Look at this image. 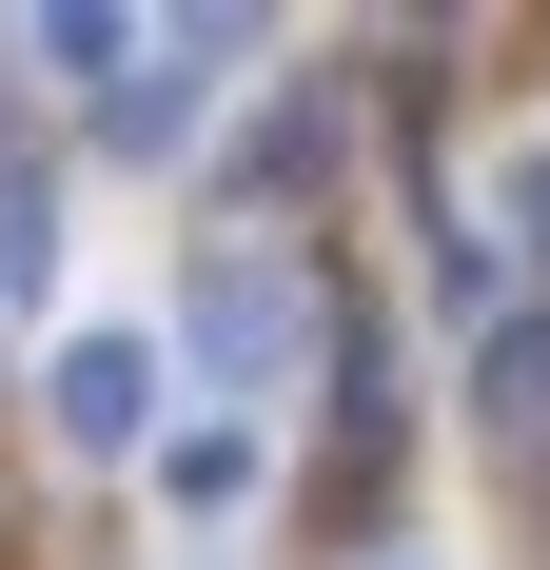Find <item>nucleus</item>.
Returning <instances> with one entry per match:
<instances>
[{"mask_svg":"<svg viewBox=\"0 0 550 570\" xmlns=\"http://www.w3.org/2000/svg\"><path fill=\"white\" fill-rule=\"evenodd\" d=\"M40 413H59V453H158V413H177V335H158V315H79Z\"/></svg>","mask_w":550,"mask_h":570,"instance_id":"f257e3e1","label":"nucleus"},{"mask_svg":"<svg viewBox=\"0 0 550 570\" xmlns=\"http://www.w3.org/2000/svg\"><path fill=\"white\" fill-rule=\"evenodd\" d=\"M256 472H275L256 413H197V433H158V512H177V531H236V512H256Z\"/></svg>","mask_w":550,"mask_h":570,"instance_id":"7ed1b4c3","label":"nucleus"},{"mask_svg":"<svg viewBox=\"0 0 550 570\" xmlns=\"http://www.w3.org/2000/svg\"><path fill=\"white\" fill-rule=\"evenodd\" d=\"M275 354H295V276H275V256H236V276L197 295V374H217V413H275V394H256Z\"/></svg>","mask_w":550,"mask_h":570,"instance_id":"f03ea898","label":"nucleus"},{"mask_svg":"<svg viewBox=\"0 0 550 570\" xmlns=\"http://www.w3.org/2000/svg\"><path fill=\"white\" fill-rule=\"evenodd\" d=\"M197 59H217V20H197V40H138V79L99 99V138H118V158H177V138H197V99H217Z\"/></svg>","mask_w":550,"mask_h":570,"instance_id":"20e7f679","label":"nucleus"},{"mask_svg":"<svg viewBox=\"0 0 550 570\" xmlns=\"http://www.w3.org/2000/svg\"><path fill=\"white\" fill-rule=\"evenodd\" d=\"M393 570H413V551H393Z\"/></svg>","mask_w":550,"mask_h":570,"instance_id":"39448f33","label":"nucleus"}]
</instances>
